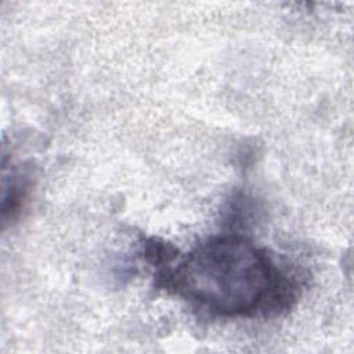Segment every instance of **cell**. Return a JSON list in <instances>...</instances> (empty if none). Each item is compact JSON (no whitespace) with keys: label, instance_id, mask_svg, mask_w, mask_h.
Masks as SVG:
<instances>
[{"label":"cell","instance_id":"cell-1","mask_svg":"<svg viewBox=\"0 0 354 354\" xmlns=\"http://www.w3.org/2000/svg\"><path fill=\"white\" fill-rule=\"evenodd\" d=\"M156 278L201 310L224 318L275 315L297 295L296 281L264 248L235 234L207 238L185 256L176 254Z\"/></svg>","mask_w":354,"mask_h":354}]
</instances>
